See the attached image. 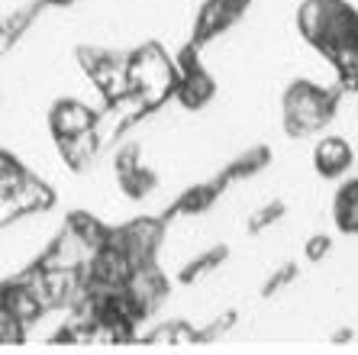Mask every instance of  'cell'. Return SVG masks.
I'll return each instance as SVG.
<instances>
[{"label":"cell","instance_id":"cell-1","mask_svg":"<svg viewBox=\"0 0 358 355\" xmlns=\"http://www.w3.org/2000/svg\"><path fill=\"white\" fill-rule=\"evenodd\" d=\"M297 33L333 65L342 88L358 91V10L349 0H303Z\"/></svg>","mask_w":358,"mask_h":355},{"label":"cell","instance_id":"cell-2","mask_svg":"<svg viewBox=\"0 0 358 355\" xmlns=\"http://www.w3.org/2000/svg\"><path fill=\"white\" fill-rule=\"evenodd\" d=\"M342 91L339 88H323L313 81H294L281 100V113H284V130L294 139L313 136L323 126H329V120L339 110Z\"/></svg>","mask_w":358,"mask_h":355},{"label":"cell","instance_id":"cell-3","mask_svg":"<svg viewBox=\"0 0 358 355\" xmlns=\"http://www.w3.org/2000/svg\"><path fill=\"white\" fill-rule=\"evenodd\" d=\"M355 165V149L345 136H320L313 146V172L326 181H339Z\"/></svg>","mask_w":358,"mask_h":355},{"label":"cell","instance_id":"cell-4","mask_svg":"<svg viewBox=\"0 0 358 355\" xmlns=\"http://www.w3.org/2000/svg\"><path fill=\"white\" fill-rule=\"evenodd\" d=\"M333 223L342 236H358V178H339L333 194Z\"/></svg>","mask_w":358,"mask_h":355}]
</instances>
